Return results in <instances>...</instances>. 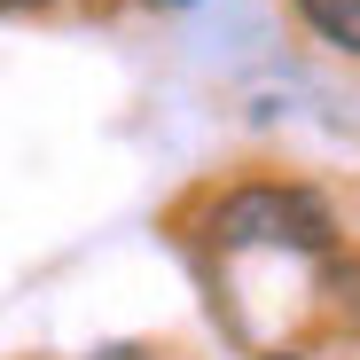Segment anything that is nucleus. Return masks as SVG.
Returning <instances> with one entry per match:
<instances>
[{"instance_id": "2", "label": "nucleus", "mask_w": 360, "mask_h": 360, "mask_svg": "<svg viewBox=\"0 0 360 360\" xmlns=\"http://www.w3.org/2000/svg\"><path fill=\"white\" fill-rule=\"evenodd\" d=\"M297 16H306L329 47H345V55H360V0H297Z\"/></svg>"}, {"instance_id": "3", "label": "nucleus", "mask_w": 360, "mask_h": 360, "mask_svg": "<svg viewBox=\"0 0 360 360\" xmlns=\"http://www.w3.org/2000/svg\"><path fill=\"white\" fill-rule=\"evenodd\" d=\"M94 360H141V352H126V345H117V352H94Z\"/></svg>"}, {"instance_id": "1", "label": "nucleus", "mask_w": 360, "mask_h": 360, "mask_svg": "<svg viewBox=\"0 0 360 360\" xmlns=\"http://www.w3.org/2000/svg\"><path fill=\"white\" fill-rule=\"evenodd\" d=\"M329 204L314 188H274V180H259V188H235L219 204V243L243 251V243H274V251H329Z\"/></svg>"}]
</instances>
